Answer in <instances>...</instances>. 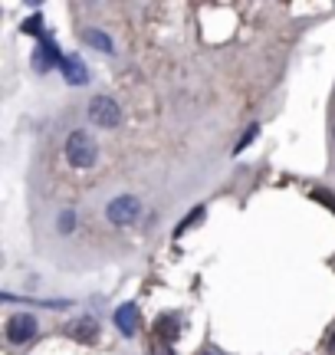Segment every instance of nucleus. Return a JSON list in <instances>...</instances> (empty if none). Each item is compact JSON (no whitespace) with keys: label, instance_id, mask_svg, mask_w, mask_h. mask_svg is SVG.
I'll return each instance as SVG.
<instances>
[{"label":"nucleus","instance_id":"f257e3e1","mask_svg":"<svg viewBox=\"0 0 335 355\" xmlns=\"http://www.w3.org/2000/svg\"><path fill=\"white\" fill-rule=\"evenodd\" d=\"M66 158L73 168H92L96 158H99V145L92 141L89 132H73L66 139Z\"/></svg>","mask_w":335,"mask_h":355},{"label":"nucleus","instance_id":"f03ea898","mask_svg":"<svg viewBox=\"0 0 335 355\" xmlns=\"http://www.w3.org/2000/svg\"><path fill=\"white\" fill-rule=\"evenodd\" d=\"M105 214H109V220L116 227H129V224H135L142 217V204L135 201V198H129V194H122V198H116V201L105 207Z\"/></svg>","mask_w":335,"mask_h":355},{"label":"nucleus","instance_id":"7ed1b4c3","mask_svg":"<svg viewBox=\"0 0 335 355\" xmlns=\"http://www.w3.org/2000/svg\"><path fill=\"white\" fill-rule=\"evenodd\" d=\"M89 119H92V125H99V128H116L122 122V109H118V102L105 99V96H96L89 102Z\"/></svg>","mask_w":335,"mask_h":355},{"label":"nucleus","instance_id":"20e7f679","mask_svg":"<svg viewBox=\"0 0 335 355\" xmlns=\"http://www.w3.org/2000/svg\"><path fill=\"white\" fill-rule=\"evenodd\" d=\"M3 332H7V339H10L13 345H24L37 336V319L30 316V313H13V316L7 319V329Z\"/></svg>","mask_w":335,"mask_h":355},{"label":"nucleus","instance_id":"39448f33","mask_svg":"<svg viewBox=\"0 0 335 355\" xmlns=\"http://www.w3.org/2000/svg\"><path fill=\"white\" fill-rule=\"evenodd\" d=\"M69 336L76 339V343H92V339H99V322L92 316H79L73 326H69Z\"/></svg>","mask_w":335,"mask_h":355},{"label":"nucleus","instance_id":"423d86ee","mask_svg":"<svg viewBox=\"0 0 335 355\" xmlns=\"http://www.w3.org/2000/svg\"><path fill=\"white\" fill-rule=\"evenodd\" d=\"M56 63L63 66V60H60V46H56L53 40H43V43H39V50H37L33 66H37V69H53Z\"/></svg>","mask_w":335,"mask_h":355},{"label":"nucleus","instance_id":"0eeeda50","mask_svg":"<svg viewBox=\"0 0 335 355\" xmlns=\"http://www.w3.org/2000/svg\"><path fill=\"white\" fill-rule=\"evenodd\" d=\"M63 73H66V83H69V86H82V83H86V63H82L79 56H66Z\"/></svg>","mask_w":335,"mask_h":355},{"label":"nucleus","instance_id":"6e6552de","mask_svg":"<svg viewBox=\"0 0 335 355\" xmlns=\"http://www.w3.org/2000/svg\"><path fill=\"white\" fill-rule=\"evenodd\" d=\"M116 326L122 329V336H135V329H138V309L135 306H122L116 313Z\"/></svg>","mask_w":335,"mask_h":355},{"label":"nucleus","instance_id":"1a4fd4ad","mask_svg":"<svg viewBox=\"0 0 335 355\" xmlns=\"http://www.w3.org/2000/svg\"><path fill=\"white\" fill-rule=\"evenodd\" d=\"M181 332V319L178 316H161L155 322V339H165V343H174Z\"/></svg>","mask_w":335,"mask_h":355},{"label":"nucleus","instance_id":"9d476101","mask_svg":"<svg viewBox=\"0 0 335 355\" xmlns=\"http://www.w3.org/2000/svg\"><path fill=\"white\" fill-rule=\"evenodd\" d=\"M82 40H86L89 46H96V50L112 53V40L105 37V33H99V30H82Z\"/></svg>","mask_w":335,"mask_h":355},{"label":"nucleus","instance_id":"9b49d317","mask_svg":"<svg viewBox=\"0 0 335 355\" xmlns=\"http://www.w3.org/2000/svg\"><path fill=\"white\" fill-rule=\"evenodd\" d=\"M312 198H316V201H323L325 207H329V211H332V214H335V194H329V191H323V188H319V191H312Z\"/></svg>","mask_w":335,"mask_h":355},{"label":"nucleus","instance_id":"f8f14e48","mask_svg":"<svg viewBox=\"0 0 335 355\" xmlns=\"http://www.w3.org/2000/svg\"><path fill=\"white\" fill-rule=\"evenodd\" d=\"M152 355H174V352H171V343H165V339H155V343H152Z\"/></svg>","mask_w":335,"mask_h":355},{"label":"nucleus","instance_id":"ddd939ff","mask_svg":"<svg viewBox=\"0 0 335 355\" xmlns=\"http://www.w3.org/2000/svg\"><path fill=\"white\" fill-rule=\"evenodd\" d=\"M197 217H201V207H194V214H191V217H188V220H181V227H178V234H184V230L191 227V224H194V220H197Z\"/></svg>","mask_w":335,"mask_h":355},{"label":"nucleus","instance_id":"4468645a","mask_svg":"<svg viewBox=\"0 0 335 355\" xmlns=\"http://www.w3.org/2000/svg\"><path fill=\"white\" fill-rule=\"evenodd\" d=\"M253 135H257V125H250V128H246V135H244L240 141H237V152H240V148H244V145H246L250 139H253Z\"/></svg>","mask_w":335,"mask_h":355},{"label":"nucleus","instance_id":"2eb2a0df","mask_svg":"<svg viewBox=\"0 0 335 355\" xmlns=\"http://www.w3.org/2000/svg\"><path fill=\"white\" fill-rule=\"evenodd\" d=\"M329 352H335V336H332V343H329Z\"/></svg>","mask_w":335,"mask_h":355}]
</instances>
